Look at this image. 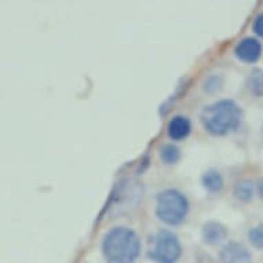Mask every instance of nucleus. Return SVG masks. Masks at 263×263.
<instances>
[{"label": "nucleus", "mask_w": 263, "mask_h": 263, "mask_svg": "<svg viewBox=\"0 0 263 263\" xmlns=\"http://www.w3.org/2000/svg\"><path fill=\"white\" fill-rule=\"evenodd\" d=\"M102 251L108 263H134L141 251V242L131 229L113 228L105 234Z\"/></svg>", "instance_id": "1"}, {"label": "nucleus", "mask_w": 263, "mask_h": 263, "mask_svg": "<svg viewBox=\"0 0 263 263\" xmlns=\"http://www.w3.org/2000/svg\"><path fill=\"white\" fill-rule=\"evenodd\" d=\"M204 128L214 135H224L234 131L241 121V109L234 101L223 100L210 105L201 115Z\"/></svg>", "instance_id": "2"}, {"label": "nucleus", "mask_w": 263, "mask_h": 263, "mask_svg": "<svg viewBox=\"0 0 263 263\" xmlns=\"http://www.w3.org/2000/svg\"><path fill=\"white\" fill-rule=\"evenodd\" d=\"M187 210H189V203L185 196L178 190H164L157 197L156 214L167 224L177 226L181 223L185 219Z\"/></svg>", "instance_id": "3"}, {"label": "nucleus", "mask_w": 263, "mask_h": 263, "mask_svg": "<svg viewBox=\"0 0 263 263\" xmlns=\"http://www.w3.org/2000/svg\"><path fill=\"white\" fill-rule=\"evenodd\" d=\"M181 244L168 230H160L151 238L147 256L156 263H177L181 258Z\"/></svg>", "instance_id": "4"}, {"label": "nucleus", "mask_w": 263, "mask_h": 263, "mask_svg": "<svg viewBox=\"0 0 263 263\" xmlns=\"http://www.w3.org/2000/svg\"><path fill=\"white\" fill-rule=\"evenodd\" d=\"M220 263H251L252 255L241 242L230 241L220 250Z\"/></svg>", "instance_id": "5"}, {"label": "nucleus", "mask_w": 263, "mask_h": 263, "mask_svg": "<svg viewBox=\"0 0 263 263\" xmlns=\"http://www.w3.org/2000/svg\"><path fill=\"white\" fill-rule=\"evenodd\" d=\"M262 54V44L254 37H246L236 47V55L244 62L252 64L259 60Z\"/></svg>", "instance_id": "6"}, {"label": "nucleus", "mask_w": 263, "mask_h": 263, "mask_svg": "<svg viewBox=\"0 0 263 263\" xmlns=\"http://www.w3.org/2000/svg\"><path fill=\"white\" fill-rule=\"evenodd\" d=\"M228 236V230L223 224L218 223V222H208L203 226V240L205 244L210 246H215L223 241Z\"/></svg>", "instance_id": "7"}, {"label": "nucleus", "mask_w": 263, "mask_h": 263, "mask_svg": "<svg viewBox=\"0 0 263 263\" xmlns=\"http://www.w3.org/2000/svg\"><path fill=\"white\" fill-rule=\"evenodd\" d=\"M167 133H168L170 138L174 141L186 138L190 133V121L183 116H175L168 123Z\"/></svg>", "instance_id": "8"}, {"label": "nucleus", "mask_w": 263, "mask_h": 263, "mask_svg": "<svg viewBox=\"0 0 263 263\" xmlns=\"http://www.w3.org/2000/svg\"><path fill=\"white\" fill-rule=\"evenodd\" d=\"M247 87L248 90L256 97H262L263 95V70L255 68L251 70L248 78H247Z\"/></svg>", "instance_id": "9"}, {"label": "nucleus", "mask_w": 263, "mask_h": 263, "mask_svg": "<svg viewBox=\"0 0 263 263\" xmlns=\"http://www.w3.org/2000/svg\"><path fill=\"white\" fill-rule=\"evenodd\" d=\"M203 185L210 192H219L223 186L222 175L215 170H210L203 175Z\"/></svg>", "instance_id": "10"}, {"label": "nucleus", "mask_w": 263, "mask_h": 263, "mask_svg": "<svg viewBox=\"0 0 263 263\" xmlns=\"http://www.w3.org/2000/svg\"><path fill=\"white\" fill-rule=\"evenodd\" d=\"M234 196L241 201H250L254 196V185L248 181L240 182L234 187Z\"/></svg>", "instance_id": "11"}, {"label": "nucleus", "mask_w": 263, "mask_h": 263, "mask_svg": "<svg viewBox=\"0 0 263 263\" xmlns=\"http://www.w3.org/2000/svg\"><path fill=\"white\" fill-rule=\"evenodd\" d=\"M160 156L165 164H174L179 160L181 153H179V149L174 145H164L160 151Z\"/></svg>", "instance_id": "12"}, {"label": "nucleus", "mask_w": 263, "mask_h": 263, "mask_svg": "<svg viewBox=\"0 0 263 263\" xmlns=\"http://www.w3.org/2000/svg\"><path fill=\"white\" fill-rule=\"evenodd\" d=\"M248 240L255 248L263 250V224H256L250 229L248 232Z\"/></svg>", "instance_id": "13"}, {"label": "nucleus", "mask_w": 263, "mask_h": 263, "mask_svg": "<svg viewBox=\"0 0 263 263\" xmlns=\"http://www.w3.org/2000/svg\"><path fill=\"white\" fill-rule=\"evenodd\" d=\"M220 84H222V78L218 74H214L204 82V90L208 91V92H214V91L219 90Z\"/></svg>", "instance_id": "14"}, {"label": "nucleus", "mask_w": 263, "mask_h": 263, "mask_svg": "<svg viewBox=\"0 0 263 263\" xmlns=\"http://www.w3.org/2000/svg\"><path fill=\"white\" fill-rule=\"evenodd\" d=\"M252 29L258 36H262L263 37V13L259 14L258 17L255 18L254 25H252Z\"/></svg>", "instance_id": "15"}, {"label": "nucleus", "mask_w": 263, "mask_h": 263, "mask_svg": "<svg viewBox=\"0 0 263 263\" xmlns=\"http://www.w3.org/2000/svg\"><path fill=\"white\" fill-rule=\"evenodd\" d=\"M256 189H258V194L260 199H263V178L262 179H259L258 185H256Z\"/></svg>", "instance_id": "16"}]
</instances>
